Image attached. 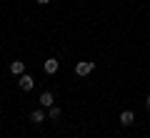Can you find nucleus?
Masks as SVG:
<instances>
[{"instance_id":"obj_1","label":"nucleus","mask_w":150,"mask_h":138,"mask_svg":"<svg viewBox=\"0 0 150 138\" xmlns=\"http://www.w3.org/2000/svg\"><path fill=\"white\" fill-rule=\"evenodd\" d=\"M93 70H95V63H93V60H80V63L75 65V73L80 75V78H85V75H90Z\"/></svg>"},{"instance_id":"obj_2","label":"nucleus","mask_w":150,"mask_h":138,"mask_svg":"<svg viewBox=\"0 0 150 138\" xmlns=\"http://www.w3.org/2000/svg\"><path fill=\"white\" fill-rule=\"evenodd\" d=\"M18 85H20L23 90H33V85H35V80H33V78H30L28 73H23L20 78H18Z\"/></svg>"},{"instance_id":"obj_3","label":"nucleus","mask_w":150,"mask_h":138,"mask_svg":"<svg viewBox=\"0 0 150 138\" xmlns=\"http://www.w3.org/2000/svg\"><path fill=\"white\" fill-rule=\"evenodd\" d=\"M38 101H40V106H43V108H53L55 96L50 93V90H45V93H40V98H38Z\"/></svg>"},{"instance_id":"obj_4","label":"nucleus","mask_w":150,"mask_h":138,"mask_svg":"<svg viewBox=\"0 0 150 138\" xmlns=\"http://www.w3.org/2000/svg\"><path fill=\"white\" fill-rule=\"evenodd\" d=\"M58 68H60V63H58L55 58L45 60V73H48V75H55V73H58Z\"/></svg>"},{"instance_id":"obj_5","label":"nucleus","mask_w":150,"mask_h":138,"mask_svg":"<svg viewBox=\"0 0 150 138\" xmlns=\"http://www.w3.org/2000/svg\"><path fill=\"white\" fill-rule=\"evenodd\" d=\"M10 73L13 75H23L25 73V63H23V60H13L10 63Z\"/></svg>"},{"instance_id":"obj_6","label":"nucleus","mask_w":150,"mask_h":138,"mask_svg":"<svg viewBox=\"0 0 150 138\" xmlns=\"http://www.w3.org/2000/svg\"><path fill=\"white\" fill-rule=\"evenodd\" d=\"M133 121H135V113L133 111H123V113H120V123H123V126H130Z\"/></svg>"},{"instance_id":"obj_7","label":"nucleus","mask_w":150,"mask_h":138,"mask_svg":"<svg viewBox=\"0 0 150 138\" xmlns=\"http://www.w3.org/2000/svg\"><path fill=\"white\" fill-rule=\"evenodd\" d=\"M45 121V113L43 111H33L30 113V123H35V126H38V123H43Z\"/></svg>"},{"instance_id":"obj_8","label":"nucleus","mask_w":150,"mask_h":138,"mask_svg":"<svg viewBox=\"0 0 150 138\" xmlns=\"http://www.w3.org/2000/svg\"><path fill=\"white\" fill-rule=\"evenodd\" d=\"M48 118H50V121H58V118H60V108H58V106H53V108L48 111Z\"/></svg>"},{"instance_id":"obj_9","label":"nucleus","mask_w":150,"mask_h":138,"mask_svg":"<svg viewBox=\"0 0 150 138\" xmlns=\"http://www.w3.org/2000/svg\"><path fill=\"white\" fill-rule=\"evenodd\" d=\"M38 3H40V5H48V3H50V0H38Z\"/></svg>"},{"instance_id":"obj_10","label":"nucleus","mask_w":150,"mask_h":138,"mask_svg":"<svg viewBox=\"0 0 150 138\" xmlns=\"http://www.w3.org/2000/svg\"><path fill=\"white\" fill-rule=\"evenodd\" d=\"M145 106H148V108H150V96H148V98H145Z\"/></svg>"}]
</instances>
